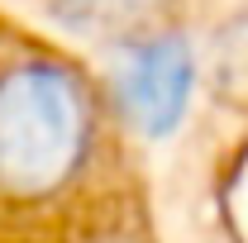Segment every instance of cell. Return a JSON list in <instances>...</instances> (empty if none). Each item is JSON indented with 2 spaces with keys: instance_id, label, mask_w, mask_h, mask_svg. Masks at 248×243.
<instances>
[{
  "instance_id": "obj_1",
  "label": "cell",
  "mask_w": 248,
  "mask_h": 243,
  "mask_svg": "<svg viewBox=\"0 0 248 243\" xmlns=\"http://www.w3.org/2000/svg\"><path fill=\"white\" fill-rule=\"evenodd\" d=\"M196 86V58L182 33H148L120 43V62L110 72V100L120 120L143 138H167L182 129Z\"/></svg>"
},
{
  "instance_id": "obj_2",
  "label": "cell",
  "mask_w": 248,
  "mask_h": 243,
  "mask_svg": "<svg viewBox=\"0 0 248 243\" xmlns=\"http://www.w3.org/2000/svg\"><path fill=\"white\" fill-rule=\"evenodd\" d=\"M172 0H48L62 29L81 33V38H115V43L148 38V24Z\"/></svg>"
}]
</instances>
